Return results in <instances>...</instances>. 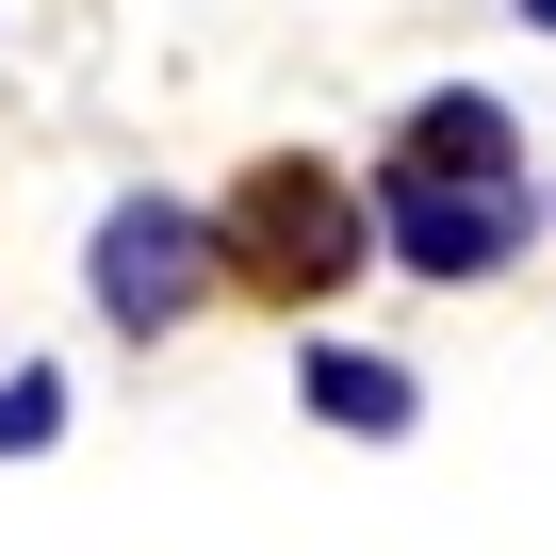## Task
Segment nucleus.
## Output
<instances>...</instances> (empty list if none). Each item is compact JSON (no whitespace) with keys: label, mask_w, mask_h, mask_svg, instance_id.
<instances>
[{"label":"nucleus","mask_w":556,"mask_h":556,"mask_svg":"<svg viewBox=\"0 0 556 556\" xmlns=\"http://www.w3.org/2000/svg\"><path fill=\"white\" fill-rule=\"evenodd\" d=\"M361 245H377V213H361L328 164H262V180L213 213V262H245L262 295H328V278H361Z\"/></svg>","instance_id":"nucleus-1"},{"label":"nucleus","mask_w":556,"mask_h":556,"mask_svg":"<svg viewBox=\"0 0 556 556\" xmlns=\"http://www.w3.org/2000/svg\"><path fill=\"white\" fill-rule=\"evenodd\" d=\"M197 278H213V213H180V197H115L99 213V312L131 344H164L197 312Z\"/></svg>","instance_id":"nucleus-2"},{"label":"nucleus","mask_w":556,"mask_h":556,"mask_svg":"<svg viewBox=\"0 0 556 556\" xmlns=\"http://www.w3.org/2000/svg\"><path fill=\"white\" fill-rule=\"evenodd\" d=\"M377 229H393V262H409V278H491V262L540 229V197H523V180H426V164H393Z\"/></svg>","instance_id":"nucleus-3"},{"label":"nucleus","mask_w":556,"mask_h":556,"mask_svg":"<svg viewBox=\"0 0 556 556\" xmlns=\"http://www.w3.org/2000/svg\"><path fill=\"white\" fill-rule=\"evenodd\" d=\"M393 164H426V180H507V164H523V131H507V99L442 83V99L409 115V148H393Z\"/></svg>","instance_id":"nucleus-4"},{"label":"nucleus","mask_w":556,"mask_h":556,"mask_svg":"<svg viewBox=\"0 0 556 556\" xmlns=\"http://www.w3.org/2000/svg\"><path fill=\"white\" fill-rule=\"evenodd\" d=\"M295 393H312V426H344V442H409V377H393L377 344H312Z\"/></svg>","instance_id":"nucleus-5"},{"label":"nucleus","mask_w":556,"mask_h":556,"mask_svg":"<svg viewBox=\"0 0 556 556\" xmlns=\"http://www.w3.org/2000/svg\"><path fill=\"white\" fill-rule=\"evenodd\" d=\"M34 442H66V377H50V361L0 377V458H34Z\"/></svg>","instance_id":"nucleus-6"},{"label":"nucleus","mask_w":556,"mask_h":556,"mask_svg":"<svg viewBox=\"0 0 556 556\" xmlns=\"http://www.w3.org/2000/svg\"><path fill=\"white\" fill-rule=\"evenodd\" d=\"M523 34H556V0H523Z\"/></svg>","instance_id":"nucleus-7"}]
</instances>
